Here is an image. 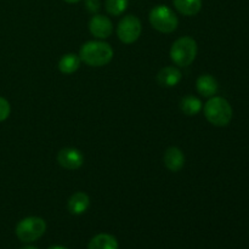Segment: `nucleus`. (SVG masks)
Masks as SVG:
<instances>
[{"label":"nucleus","instance_id":"f257e3e1","mask_svg":"<svg viewBox=\"0 0 249 249\" xmlns=\"http://www.w3.org/2000/svg\"><path fill=\"white\" fill-rule=\"evenodd\" d=\"M79 57L83 62L91 67H102L108 65L113 58V49L105 41H88L80 48Z\"/></svg>","mask_w":249,"mask_h":249},{"label":"nucleus","instance_id":"f03ea898","mask_svg":"<svg viewBox=\"0 0 249 249\" xmlns=\"http://www.w3.org/2000/svg\"><path fill=\"white\" fill-rule=\"evenodd\" d=\"M204 116L207 121L215 126H226L232 119V107L224 97L213 96L204 105Z\"/></svg>","mask_w":249,"mask_h":249},{"label":"nucleus","instance_id":"7ed1b4c3","mask_svg":"<svg viewBox=\"0 0 249 249\" xmlns=\"http://www.w3.org/2000/svg\"><path fill=\"white\" fill-rule=\"evenodd\" d=\"M197 56V43L191 36H181L173 43L170 58L179 67H187Z\"/></svg>","mask_w":249,"mask_h":249},{"label":"nucleus","instance_id":"20e7f679","mask_svg":"<svg viewBox=\"0 0 249 249\" xmlns=\"http://www.w3.org/2000/svg\"><path fill=\"white\" fill-rule=\"evenodd\" d=\"M46 231V221L39 216H28L17 224L16 236L24 243L39 240Z\"/></svg>","mask_w":249,"mask_h":249},{"label":"nucleus","instance_id":"39448f33","mask_svg":"<svg viewBox=\"0 0 249 249\" xmlns=\"http://www.w3.org/2000/svg\"><path fill=\"white\" fill-rule=\"evenodd\" d=\"M150 23L160 33H172L178 28L179 19L172 9L165 5H158L151 10Z\"/></svg>","mask_w":249,"mask_h":249},{"label":"nucleus","instance_id":"423d86ee","mask_svg":"<svg viewBox=\"0 0 249 249\" xmlns=\"http://www.w3.org/2000/svg\"><path fill=\"white\" fill-rule=\"evenodd\" d=\"M141 31H142V27H141L140 19L136 16L129 15L119 22L117 27V36L122 43L133 44L140 38Z\"/></svg>","mask_w":249,"mask_h":249},{"label":"nucleus","instance_id":"0eeeda50","mask_svg":"<svg viewBox=\"0 0 249 249\" xmlns=\"http://www.w3.org/2000/svg\"><path fill=\"white\" fill-rule=\"evenodd\" d=\"M57 162L65 169L75 170L84 164V156L77 148L66 147L58 152Z\"/></svg>","mask_w":249,"mask_h":249},{"label":"nucleus","instance_id":"6e6552de","mask_svg":"<svg viewBox=\"0 0 249 249\" xmlns=\"http://www.w3.org/2000/svg\"><path fill=\"white\" fill-rule=\"evenodd\" d=\"M89 29L94 36L99 39H106L113 32V24L108 17L104 15H94L89 22Z\"/></svg>","mask_w":249,"mask_h":249},{"label":"nucleus","instance_id":"1a4fd4ad","mask_svg":"<svg viewBox=\"0 0 249 249\" xmlns=\"http://www.w3.org/2000/svg\"><path fill=\"white\" fill-rule=\"evenodd\" d=\"M164 165L173 173L181 170L185 165V156L178 147H169L164 153Z\"/></svg>","mask_w":249,"mask_h":249},{"label":"nucleus","instance_id":"9d476101","mask_svg":"<svg viewBox=\"0 0 249 249\" xmlns=\"http://www.w3.org/2000/svg\"><path fill=\"white\" fill-rule=\"evenodd\" d=\"M90 206V198L85 192H75L68 199L67 208L73 215H82L88 211Z\"/></svg>","mask_w":249,"mask_h":249},{"label":"nucleus","instance_id":"9b49d317","mask_svg":"<svg viewBox=\"0 0 249 249\" xmlns=\"http://www.w3.org/2000/svg\"><path fill=\"white\" fill-rule=\"evenodd\" d=\"M181 78V72L177 67L168 66V67H164L163 70L160 71V73L157 74V82L162 87L173 88L179 84Z\"/></svg>","mask_w":249,"mask_h":249},{"label":"nucleus","instance_id":"f8f14e48","mask_svg":"<svg viewBox=\"0 0 249 249\" xmlns=\"http://www.w3.org/2000/svg\"><path fill=\"white\" fill-rule=\"evenodd\" d=\"M197 91L203 97H213L218 91V82L211 74H202L197 78Z\"/></svg>","mask_w":249,"mask_h":249},{"label":"nucleus","instance_id":"ddd939ff","mask_svg":"<svg viewBox=\"0 0 249 249\" xmlns=\"http://www.w3.org/2000/svg\"><path fill=\"white\" fill-rule=\"evenodd\" d=\"M88 249H118V241L109 233H99L91 238Z\"/></svg>","mask_w":249,"mask_h":249},{"label":"nucleus","instance_id":"4468645a","mask_svg":"<svg viewBox=\"0 0 249 249\" xmlns=\"http://www.w3.org/2000/svg\"><path fill=\"white\" fill-rule=\"evenodd\" d=\"M174 6L185 16H195L202 9V0H173Z\"/></svg>","mask_w":249,"mask_h":249},{"label":"nucleus","instance_id":"2eb2a0df","mask_svg":"<svg viewBox=\"0 0 249 249\" xmlns=\"http://www.w3.org/2000/svg\"><path fill=\"white\" fill-rule=\"evenodd\" d=\"M80 57L75 53H66L58 61V70L63 74H72L80 67Z\"/></svg>","mask_w":249,"mask_h":249},{"label":"nucleus","instance_id":"dca6fc26","mask_svg":"<svg viewBox=\"0 0 249 249\" xmlns=\"http://www.w3.org/2000/svg\"><path fill=\"white\" fill-rule=\"evenodd\" d=\"M180 108L186 116H196L202 109V101L196 96L187 95L180 101Z\"/></svg>","mask_w":249,"mask_h":249},{"label":"nucleus","instance_id":"f3484780","mask_svg":"<svg viewBox=\"0 0 249 249\" xmlns=\"http://www.w3.org/2000/svg\"><path fill=\"white\" fill-rule=\"evenodd\" d=\"M128 7V0H106V10L112 16H119Z\"/></svg>","mask_w":249,"mask_h":249},{"label":"nucleus","instance_id":"a211bd4d","mask_svg":"<svg viewBox=\"0 0 249 249\" xmlns=\"http://www.w3.org/2000/svg\"><path fill=\"white\" fill-rule=\"evenodd\" d=\"M11 107H10L9 101L4 97L0 96V122H4L9 118Z\"/></svg>","mask_w":249,"mask_h":249},{"label":"nucleus","instance_id":"6ab92c4d","mask_svg":"<svg viewBox=\"0 0 249 249\" xmlns=\"http://www.w3.org/2000/svg\"><path fill=\"white\" fill-rule=\"evenodd\" d=\"M85 7L91 14H97L101 4H100V0H85Z\"/></svg>","mask_w":249,"mask_h":249},{"label":"nucleus","instance_id":"aec40b11","mask_svg":"<svg viewBox=\"0 0 249 249\" xmlns=\"http://www.w3.org/2000/svg\"><path fill=\"white\" fill-rule=\"evenodd\" d=\"M48 249H68V248L62 247V246H53V247H49Z\"/></svg>","mask_w":249,"mask_h":249},{"label":"nucleus","instance_id":"412c9836","mask_svg":"<svg viewBox=\"0 0 249 249\" xmlns=\"http://www.w3.org/2000/svg\"><path fill=\"white\" fill-rule=\"evenodd\" d=\"M63 1L68 2V4H75V2H79L80 0H63Z\"/></svg>","mask_w":249,"mask_h":249},{"label":"nucleus","instance_id":"4be33fe9","mask_svg":"<svg viewBox=\"0 0 249 249\" xmlns=\"http://www.w3.org/2000/svg\"><path fill=\"white\" fill-rule=\"evenodd\" d=\"M21 249H38L36 247H34V246H26V247L21 248Z\"/></svg>","mask_w":249,"mask_h":249}]
</instances>
